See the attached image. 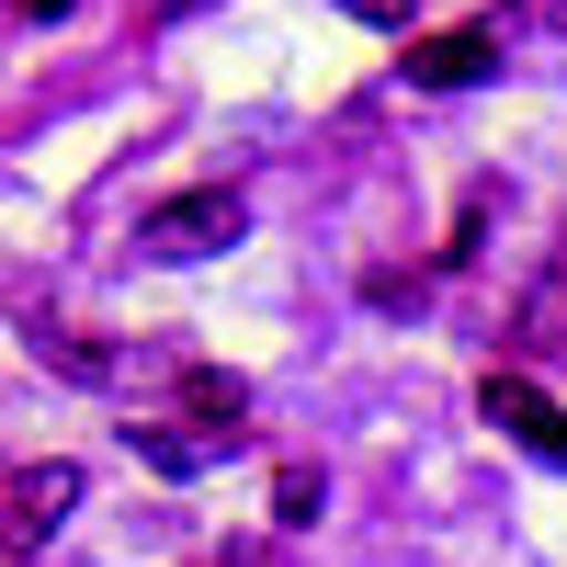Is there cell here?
I'll return each instance as SVG.
<instances>
[{
    "label": "cell",
    "mask_w": 567,
    "mask_h": 567,
    "mask_svg": "<svg viewBox=\"0 0 567 567\" xmlns=\"http://www.w3.org/2000/svg\"><path fill=\"white\" fill-rule=\"evenodd\" d=\"M341 12H363V23H398V12H409V0H341Z\"/></svg>",
    "instance_id": "52a82bcc"
},
{
    "label": "cell",
    "mask_w": 567,
    "mask_h": 567,
    "mask_svg": "<svg viewBox=\"0 0 567 567\" xmlns=\"http://www.w3.org/2000/svg\"><path fill=\"white\" fill-rule=\"evenodd\" d=\"M523 329H534L545 352H567V284H534V296H523Z\"/></svg>",
    "instance_id": "8992f818"
},
{
    "label": "cell",
    "mask_w": 567,
    "mask_h": 567,
    "mask_svg": "<svg viewBox=\"0 0 567 567\" xmlns=\"http://www.w3.org/2000/svg\"><path fill=\"white\" fill-rule=\"evenodd\" d=\"M182 409L205 420V443H239V420H250V386H239V374H182Z\"/></svg>",
    "instance_id": "5b68a950"
},
{
    "label": "cell",
    "mask_w": 567,
    "mask_h": 567,
    "mask_svg": "<svg viewBox=\"0 0 567 567\" xmlns=\"http://www.w3.org/2000/svg\"><path fill=\"white\" fill-rule=\"evenodd\" d=\"M477 409H488V420H499V432L523 443L534 465H556V477H567V409L534 386V374H488V386H477Z\"/></svg>",
    "instance_id": "7a4b0ae2"
},
{
    "label": "cell",
    "mask_w": 567,
    "mask_h": 567,
    "mask_svg": "<svg viewBox=\"0 0 567 567\" xmlns=\"http://www.w3.org/2000/svg\"><path fill=\"white\" fill-rule=\"evenodd\" d=\"M171 12H205V0H171Z\"/></svg>",
    "instance_id": "9c48e42d"
},
{
    "label": "cell",
    "mask_w": 567,
    "mask_h": 567,
    "mask_svg": "<svg viewBox=\"0 0 567 567\" xmlns=\"http://www.w3.org/2000/svg\"><path fill=\"white\" fill-rule=\"evenodd\" d=\"M250 227V205L227 194V182H205V194H171V205H148L136 216V239H148L159 261H205V250H227Z\"/></svg>",
    "instance_id": "6da1fadb"
},
{
    "label": "cell",
    "mask_w": 567,
    "mask_h": 567,
    "mask_svg": "<svg viewBox=\"0 0 567 567\" xmlns=\"http://www.w3.org/2000/svg\"><path fill=\"white\" fill-rule=\"evenodd\" d=\"M227 567H239V556H227Z\"/></svg>",
    "instance_id": "30bf717a"
},
{
    "label": "cell",
    "mask_w": 567,
    "mask_h": 567,
    "mask_svg": "<svg viewBox=\"0 0 567 567\" xmlns=\"http://www.w3.org/2000/svg\"><path fill=\"white\" fill-rule=\"evenodd\" d=\"M69 499H80V465H34V477H12V488H0V545H34Z\"/></svg>",
    "instance_id": "277c9868"
},
{
    "label": "cell",
    "mask_w": 567,
    "mask_h": 567,
    "mask_svg": "<svg viewBox=\"0 0 567 567\" xmlns=\"http://www.w3.org/2000/svg\"><path fill=\"white\" fill-rule=\"evenodd\" d=\"M488 69H499V34L488 23H454V34H420L409 45V80L420 91H477Z\"/></svg>",
    "instance_id": "3957f363"
},
{
    "label": "cell",
    "mask_w": 567,
    "mask_h": 567,
    "mask_svg": "<svg viewBox=\"0 0 567 567\" xmlns=\"http://www.w3.org/2000/svg\"><path fill=\"white\" fill-rule=\"evenodd\" d=\"M12 12H23V23H58V12H69V0H12Z\"/></svg>",
    "instance_id": "ba28073f"
}]
</instances>
